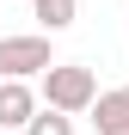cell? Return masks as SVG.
Here are the masks:
<instances>
[{
  "mask_svg": "<svg viewBox=\"0 0 129 135\" xmlns=\"http://www.w3.org/2000/svg\"><path fill=\"white\" fill-rule=\"evenodd\" d=\"M43 92H31V80H6L0 74V129L6 135H25V123L37 117Z\"/></svg>",
  "mask_w": 129,
  "mask_h": 135,
  "instance_id": "3",
  "label": "cell"
},
{
  "mask_svg": "<svg viewBox=\"0 0 129 135\" xmlns=\"http://www.w3.org/2000/svg\"><path fill=\"white\" fill-rule=\"evenodd\" d=\"M92 123H98V129L129 123V86H111V92H98V98H92Z\"/></svg>",
  "mask_w": 129,
  "mask_h": 135,
  "instance_id": "4",
  "label": "cell"
},
{
  "mask_svg": "<svg viewBox=\"0 0 129 135\" xmlns=\"http://www.w3.org/2000/svg\"><path fill=\"white\" fill-rule=\"evenodd\" d=\"M98 135H129V123H117V129H98Z\"/></svg>",
  "mask_w": 129,
  "mask_h": 135,
  "instance_id": "7",
  "label": "cell"
},
{
  "mask_svg": "<svg viewBox=\"0 0 129 135\" xmlns=\"http://www.w3.org/2000/svg\"><path fill=\"white\" fill-rule=\"evenodd\" d=\"M25 135H74V117L55 110V104H37V117L25 123Z\"/></svg>",
  "mask_w": 129,
  "mask_h": 135,
  "instance_id": "5",
  "label": "cell"
},
{
  "mask_svg": "<svg viewBox=\"0 0 129 135\" xmlns=\"http://www.w3.org/2000/svg\"><path fill=\"white\" fill-rule=\"evenodd\" d=\"M49 61H55L49 37H0V74H6V80H31Z\"/></svg>",
  "mask_w": 129,
  "mask_h": 135,
  "instance_id": "2",
  "label": "cell"
},
{
  "mask_svg": "<svg viewBox=\"0 0 129 135\" xmlns=\"http://www.w3.org/2000/svg\"><path fill=\"white\" fill-rule=\"evenodd\" d=\"M37 18H43V31H68L74 25V0H31Z\"/></svg>",
  "mask_w": 129,
  "mask_h": 135,
  "instance_id": "6",
  "label": "cell"
},
{
  "mask_svg": "<svg viewBox=\"0 0 129 135\" xmlns=\"http://www.w3.org/2000/svg\"><path fill=\"white\" fill-rule=\"evenodd\" d=\"M37 80H43V104L68 110V117L92 110V98H98V74H92L86 61H49Z\"/></svg>",
  "mask_w": 129,
  "mask_h": 135,
  "instance_id": "1",
  "label": "cell"
}]
</instances>
